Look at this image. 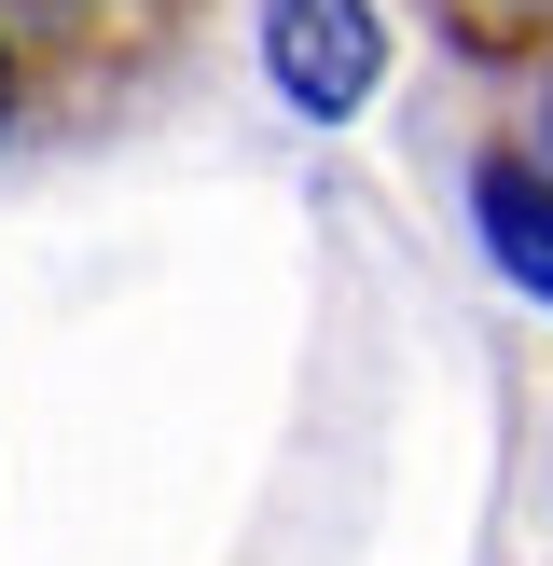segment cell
Wrapping results in <instances>:
<instances>
[{"mask_svg":"<svg viewBox=\"0 0 553 566\" xmlns=\"http://www.w3.org/2000/svg\"><path fill=\"white\" fill-rule=\"evenodd\" d=\"M0 125H14V42H0Z\"/></svg>","mask_w":553,"mask_h":566,"instance_id":"277c9868","label":"cell"},{"mask_svg":"<svg viewBox=\"0 0 553 566\" xmlns=\"http://www.w3.org/2000/svg\"><path fill=\"white\" fill-rule=\"evenodd\" d=\"M263 70L291 111H359L387 70V28L374 0H263Z\"/></svg>","mask_w":553,"mask_h":566,"instance_id":"6da1fadb","label":"cell"},{"mask_svg":"<svg viewBox=\"0 0 553 566\" xmlns=\"http://www.w3.org/2000/svg\"><path fill=\"white\" fill-rule=\"evenodd\" d=\"M484 14H553V0H484Z\"/></svg>","mask_w":553,"mask_h":566,"instance_id":"5b68a950","label":"cell"},{"mask_svg":"<svg viewBox=\"0 0 553 566\" xmlns=\"http://www.w3.org/2000/svg\"><path fill=\"white\" fill-rule=\"evenodd\" d=\"M0 14H14L42 55H138V42L180 28V0H0Z\"/></svg>","mask_w":553,"mask_h":566,"instance_id":"3957f363","label":"cell"},{"mask_svg":"<svg viewBox=\"0 0 553 566\" xmlns=\"http://www.w3.org/2000/svg\"><path fill=\"white\" fill-rule=\"evenodd\" d=\"M470 221H484V249H498V263H512L525 291L553 304V180H540V166H512V153H498L484 180H470Z\"/></svg>","mask_w":553,"mask_h":566,"instance_id":"7a4b0ae2","label":"cell"},{"mask_svg":"<svg viewBox=\"0 0 553 566\" xmlns=\"http://www.w3.org/2000/svg\"><path fill=\"white\" fill-rule=\"evenodd\" d=\"M540 138H553V83H540Z\"/></svg>","mask_w":553,"mask_h":566,"instance_id":"8992f818","label":"cell"}]
</instances>
